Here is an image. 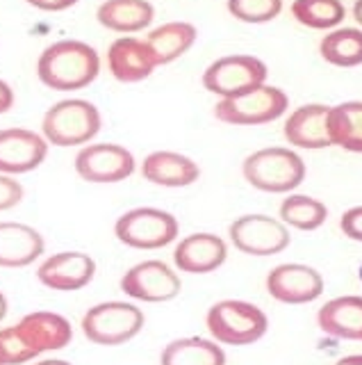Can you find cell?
<instances>
[{
    "label": "cell",
    "instance_id": "1",
    "mask_svg": "<svg viewBox=\"0 0 362 365\" xmlns=\"http://www.w3.org/2000/svg\"><path fill=\"white\" fill-rule=\"evenodd\" d=\"M100 73V57L94 46L78 39L50 43L37 60V76L55 91H78L94 83Z\"/></svg>",
    "mask_w": 362,
    "mask_h": 365
},
{
    "label": "cell",
    "instance_id": "2",
    "mask_svg": "<svg viewBox=\"0 0 362 365\" xmlns=\"http://www.w3.org/2000/svg\"><path fill=\"white\" fill-rule=\"evenodd\" d=\"M100 110L92 101L64 98L43 114L41 135L50 146H85L100 133Z\"/></svg>",
    "mask_w": 362,
    "mask_h": 365
},
{
    "label": "cell",
    "instance_id": "3",
    "mask_svg": "<svg viewBox=\"0 0 362 365\" xmlns=\"http://www.w3.org/2000/svg\"><path fill=\"white\" fill-rule=\"evenodd\" d=\"M242 174L251 187L269 194H285L305 180L303 158L285 146H267L244 160Z\"/></svg>",
    "mask_w": 362,
    "mask_h": 365
},
{
    "label": "cell",
    "instance_id": "4",
    "mask_svg": "<svg viewBox=\"0 0 362 365\" xmlns=\"http://www.w3.org/2000/svg\"><path fill=\"white\" fill-rule=\"evenodd\" d=\"M206 322L214 342L230 347L253 345L269 329V317L265 311L242 299H223L210 306Z\"/></svg>",
    "mask_w": 362,
    "mask_h": 365
},
{
    "label": "cell",
    "instance_id": "5",
    "mask_svg": "<svg viewBox=\"0 0 362 365\" xmlns=\"http://www.w3.org/2000/svg\"><path fill=\"white\" fill-rule=\"evenodd\" d=\"M146 317L130 302H103L92 306L82 317V334L100 347H119L139 336Z\"/></svg>",
    "mask_w": 362,
    "mask_h": 365
},
{
    "label": "cell",
    "instance_id": "6",
    "mask_svg": "<svg viewBox=\"0 0 362 365\" xmlns=\"http://www.w3.org/2000/svg\"><path fill=\"white\" fill-rule=\"evenodd\" d=\"M178 233L180 224L171 212L149 208V205L123 212L115 224V235L119 242L142 251L169 247L178 237Z\"/></svg>",
    "mask_w": 362,
    "mask_h": 365
},
{
    "label": "cell",
    "instance_id": "7",
    "mask_svg": "<svg viewBox=\"0 0 362 365\" xmlns=\"http://www.w3.org/2000/svg\"><path fill=\"white\" fill-rule=\"evenodd\" d=\"M289 98L282 89L260 85L242 96L221 98L214 108V117L230 125H262L287 112Z\"/></svg>",
    "mask_w": 362,
    "mask_h": 365
},
{
    "label": "cell",
    "instance_id": "8",
    "mask_svg": "<svg viewBox=\"0 0 362 365\" xmlns=\"http://www.w3.org/2000/svg\"><path fill=\"white\" fill-rule=\"evenodd\" d=\"M267 64L253 55H225L203 73V87L221 98L242 96L267 83Z\"/></svg>",
    "mask_w": 362,
    "mask_h": 365
},
{
    "label": "cell",
    "instance_id": "9",
    "mask_svg": "<svg viewBox=\"0 0 362 365\" xmlns=\"http://www.w3.org/2000/svg\"><path fill=\"white\" fill-rule=\"evenodd\" d=\"M230 242L246 256L265 258L285 251L292 242L289 228L269 215H242L228 228Z\"/></svg>",
    "mask_w": 362,
    "mask_h": 365
},
{
    "label": "cell",
    "instance_id": "10",
    "mask_svg": "<svg viewBox=\"0 0 362 365\" xmlns=\"http://www.w3.org/2000/svg\"><path fill=\"white\" fill-rule=\"evenodd\" d=\"M137 160L126 146L100 142V144H85L75 155V174L87 182L96 185H110V182H121L134 174Z\"/></svg>",
    "mask_w": 362,
    "mask_h": 365
},
{
    "label": "cell",
    "instance_id": "11",
    "mask_svg": "<svg viewBox=\"0 0 362 365\" xmlns=\"http://www.w3.org/2000/svg\"><path fill=\"white\" fill-rule=\"evenodd\" d=\"M121 290L144 304L171 302L183 290V281L162 260H144L121 277Z\"/></svg>",
    "mask_w": 362,
    "mask_h": 365
},
{
    "label": "cell",
    "instance_id": "12",
    "mask_svg": "<svg viewBox=\"0 0 362 365\" xmlns=\"http://www.w3.org/2000/svg\"><path fill=\"white\" fill-rule=\"evenodd\" d=\"M267 292L280 304H310L324 294V277L310 265L285 262V265H278L269 272Z\"/></svg>",
    "mask_w": 362,
    "mask_h": 365
},
{
    "label": "cell",
    "instance_id": "13",
    "mask_svg": "<svg viewBox=\"0 0 362 365\" xmlns=\"http://www.w3.org/2000/svg\"><path fill=\"white\" fill-rule=\"evenodd\" d=\"M96 277V260L85 251H60L41 262L37 279L55 292H75L87 288Z\"/></svg>",
    "mask_w": 362,
    "mask_h": 365
},
{
    "label": "cell",
    "instance_id": "14",
    "mask_svg": "<svg viewBox=\"0 0 362 365\" xmlns=\"http://www.w3.org/2000/svg\"><path fill=\"white\" fill-rule=\"evenodd\" d=\"M48 155V142L30 128L0 130V174L18 176L35 171Z\"/></svg>",
    "mask_w": 362,
    "mask_h": 365
},
{
    "label": "cell",
    "instance_id": "15",
    "mask_svg": "<svg viewBox=\"0 0 362 365\" xmlns=\"http://www.w3.org/2000/svg\"><path fill=\"white\" fill-rule=\"evenodd\" d=\"M107 66L110 73L115 76L119 83H142V80L151 78L157 68L155 53L146 39L137 37H119L110 43L107 48Z\"/></svg>",
    "mask_w": 362,
    "mask_h": 365
},
{
    "label": "cell",
    "instance_id": "16",
    "mask_svg": "<svg viewBox=\"0 0 362 365\" xmlns=\"http://www.w3.org/2000/svg\"><path fill=\"white\" fill-rule=\"evenodd\" d=\"M228 258V245L214 233H191L178 242L174 262L185 274H212Z\"/></svg>",
    "mask_w": 362,
    "mask_h": 365
},
{
    "label": "cell",
    "instance_id": "17",
    "mask_svg": "<svg viewBox=\"0 0 362 365\" xmlns=\"http://www.w3.org/2000/svg\"><path fill=\"white\" fill-rule=\"evenodd\" d=\"M18 331L23 334L30 349L35 356H41L43 351L64 349L73 340L71 322L60 313L53 311H35L23 315L16 322Z\"/></svg>",
    "mask_w": 362,
    "mask_h": 365
},
{
    "label": "cell",
    "instance_id": "18",
    "mask_svg": "<svg viewBox=\"0 0 362 365\" xmlns=\"http://www.w3.org/2000/svg\"><path fill=\"white\" fill-rule=\"evenodd\" d=\"M142 176L160 187H189L201 178V167L191 158L176 151H153L144 158Z\"/></svg>",
    "mask_w": 362,
    "mask_h": 365
},
{
    "label": "cell",
    "instance_id": "19",
    "mask_svg": "<svg viewBox=\"0 0 362 365\" xmlns=\"http://www.w3.org/2000/svg\"><path fill=\"white\" fill-rule=\"evenodd\" d=\"M43 235L28 224L0 222V267H28L43 256Z\"/></svg>",
    "mask_w": 362,
    "mask_h": 365
},
{
    "label": "cell",
    "instance_id": "20",
    "mask_svg": "<svg viewBox=\"0 0 362 365\" xmlns=\"http://www.w3.org/2000/svg\"><path fill=\"white\" fill-rule=\"evenodd\" d=\"M328 106L321 103H308L294 110L285 121V140L299 148H328L331 135H328Z\"/></svg>",
    "mask_w": 362,
    "mask_h": 365
},
{
    "label": "cell",
    "instance_id": "21",
    "mask_svg": "<svg viewBox=\"0 0 362 365\" xmlns=\"http://www.w3.org/2000/svg\"><path fill=\"white\" fill-rule=\"evenodd\" d=\"M316 322L326 336H333L339 340H362V297L344 294L326 302Z\"/></svg>",
    "mask_w": 362,
    "mask_h": 365
},
{
    "label": "cell",
    "instance_id": "22",
    "mask_svg": "<svg viewBox=\"0 0 362 365\" xmlns=\"http://www.w3.org/2000/svg\"><path fill=\"white\" fill-rule=\"evenodd\" d=\"M96 19L103 28L121 34L146 30L155 19V7L149 0H105L98 7Z\"/></svg>",
    "mask_w": 362,
    "mask_h": 365
},
{
    "label": "cell",
    "instance_id": "23",
    "mask_svg": "<svg viewBox=\"0 0 362 365\" xmlns=\"http://www.w3.org/2000/svg\"><path fill=\"white\" fill-rule=\"evenodd\" d=\"M196 26H191L187 21H169L164 26H157L155 30H151L149 37H146V43L153 48L157 66H164L180 60L196 43Z\"/></svg>",
    "mask_w": 362,
    "mask_h": 365
},
{
    "label": "cell",
    "instance_id": "24",
    "mask_svg": "<svg viewBox=\"0 0 362 365\" xmlns=\"http://www.w3.org/2000/svg\"><path fill=\"white\" fill-rule=\"evenodd\" d=\"M160 365H225V351L219 342L201 336L178 338L162 349Z\"/></svg>",
    "mask_w": 362,
    "mask_h": 365
},
{
    "label": "cell",
    "instance_id": "25",
    "mask_svg": "<svg viewBox=\"0 0 362 365\" xmlns=\"http://www.w3.org/2000/svg\"><path fill=\"white\" fill-rule=\"evenodd\" d=\"M328 135L333 146L362 153V101H346L328 110Z\"/></svg>",
    "mask_w": 362,
    "mask_h": 365
},
{
    "label": "cell",
    "instance_id": "26",
    "mask_svg": "<svg viewBox=\"0 0 362 365\" xmlns=\"http://www.w3.org/2000/svg\"><path fill=\"white\" fill-rule=\"evenodd\" d=\"M321 57L333 66H360L362 64V30L339 28L328 32L319 43Z\"/></svg>",
    "mask_w": 362,
    "mask_h": 365
},
{
    "label": "cell",
    "instance_id": "27",
    "mask_svg": "<svg viewBox=\"0 0 362 365\" xmlns=\"http://www.w3.org/2000/svg\"><path fill=\"white\" fill-rule=\"evenodd\" d=\"M328 220V208L319 199H312L308 194H289L280 203V222L297 231H316Z\"/></svg>",
    "mask_w": 362,
    "mask_h": 365
},
{
    "label": "cell",
    "instance_id": "28",
    "mask_svg": "<svg viewBox=\"0 0 362 365\" xmlns=\"http://www.w3.org/2000/svg\"><path fill=\"white\" fill-rule=\"evenodd\" d=\"M292 14L305 28L331 30L344 21L346 9L342 0H294Z\"/></svg>",
    "mask_w": 362,
    "mask_h": 365
},
{
    "label": "cell",
    "instance_id": "29",
    "mask_svg": "<svg viewBox=\"0 0 362 365\" xmlns=\"http://www.w3.org/2000/svg\"><path fill=\"white\" fill-rule=\"evenodd\" d=\"M228 11L242 23H269L282 11V0H228Z\"/></svg>",
    "mask_w": 362,
    "mask_h": 365
},
{
    "label": "cell",
    "instance_id": "30",
    "mask_svg": "<svg viewBox=\"0 0 362 365\" xmlns=\"http://www.w3.org/2000/svg\"><path fill=\"white\" fill-rule=\"evenodd\" d=\"M32 359H37L35 351L30 349L16 324L0 329V365H23Z\"/></svg>",
    "mask_w": 362,
    "mask_h": 365
},
{
    "label": "cell",
    "instance_id": "31",
    "mask_svg": "<svg viewBox=\"0 0 362 365\" xmlns=\"http://www.w3.org/2000/svg\"><path fill=\"white\" fill-rule=\"evenodd\" d=\"M23 185L14 176L0 174V210H12L23 201Z\"/></svg>",
    "mask_w": 362,
    "mask_h": 365
},
{
    "label": "cell",
    "instance_id": "32",
    "mask_svg": "<svg viewBox=\"0 0 362 365\" xmlns=\"http://www.w3.org/2000/svg\"><path fill=\"white\" fill-rule=\"evenodd\" d=\"M339 228H342V233L353 240V242H362V205H353V208H348L342 220H339Z\"/></svg>",
    "mask_w": 362,
    "mask_h": 365
},
{
    "label": "cell",
    "instance_id": "33",
    "mask_svg": "<svg viewBox=\"0 0 362 365\" xmlns=\"http://www.w3.org/2000/svg\"><path fill=\"white\" fill-rule=\"evenodd\" d=\"M26 3L41 9V11H64V9H71L73 5H78L80 0H26Z\"/></svg>",
    "mask_w": 362,
    "mask_h": 365
},
{
    "label": "cell",
    "instance_id": "34",
    "mask_svg": "<svg viewBox=\"0 0 362 365\" xmlns=\"http://www.w3.org/2000/svg\"><path fill=\"white\" fill-rule=\"evenodd\" d=\"M14 89L9 87L3 78H0V114H5L14 108Z\"/></svg>",
    "mask_w": 362,
    "mask_h": 365
},
{
    "label": "cell",
    "instance_id": "35",
    "mask_svg": "<svg viewBox=\"0 0 362 365\" xmlns=\"http://www.w3.org/2000/svg\"><path fill=\"white\" fill-rule=\"evenodd\" d=\"M335 365H362V354H353V356H344V359H339Z\"/></svg>",
    "mask_w": 362,
    "mask_h": 365
},
{
    "label": "cell",
    "instance_id": "36",
    "mask_svg": "<svg viewBox=\"0 0 362 365\" xmlns=\"http://www.w3.org/2000/svg\"><path fill=\"white\" fill-rule=\"evenodd\" d=\"M7 308H9V304H7V297L0 292V322L5 319V315H7Z\"/></svg>",
    "mask_w": 362,
    "mask_h": 365
},
{
    "label": "cell",
    "instance_id": "37",
    "mask_svg": "<svg viewBox=\"0 0 362 365\" xmlns=\"http://www.w3.org/2000/svg\"><path fill=\"white\" fill-rule=\"evenodd\" d=\"M353 19L362 26V0H356V5H353Z\"/></svg>",
    "mask_w": 362,
    "mask_h": 365
},
{
    "label": "cell",
    "instance_id": "38",
    "mask_svg": "<svg viewBox=\"0 0 362 365\" xmlns=\"http://www.w3.org/2000/svg\"><path fill=\"white\" fill-rule=\"evenodd\" d=\"M35 365H71L69 361H62V359H46V361H39Z\"/></svg>",
    "mask_w": 362,
    "mask_h": 365
},
{
    "label": "cell",
    "instance_id": "39",
    "mask_svg": "<svg viewBox=\"0 0 362 365\" xmlns=\"http://www.w3.org/2000/svg\"><path fill=\"white\" fill-rule=\"evenodd\" d=\"M358 274H360V283H362V265H360V272Z\"/></svg>",
    "mask_w": 362,
    "mask_h": 365
}]
</instances>
